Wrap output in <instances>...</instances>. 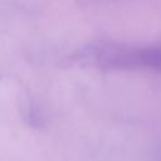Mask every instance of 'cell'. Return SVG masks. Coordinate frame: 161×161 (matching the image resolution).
I'll use <instances>...</instances> for the list:
<instances>
[{
  "label": "cell",
  "mask_w": 161,
  "mask_h": 161,
  "mask_svg": "<svg viewBox=\"0 0 161 161\" xmlns=\"http://www.w3.org/2000/svg\"><path fill=\"white\" fill-rule=\"evenodd\" d=\"M84 57L103 69L143 68L161 73V43L143 47L101 43L84 50Z\"/></svg>",
  "instance_id": "obj_1"
}]
</instances>
